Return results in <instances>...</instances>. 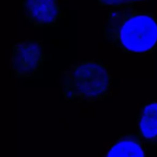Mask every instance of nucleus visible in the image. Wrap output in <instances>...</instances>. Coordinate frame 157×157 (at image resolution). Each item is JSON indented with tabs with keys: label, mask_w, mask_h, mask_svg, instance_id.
<instances>
[{
	"label": "nucleus",
	"mask_w": 157,
	"mask_h": 157,
	"mask_svg": "<svg viewBox=\"0 0 157 157\" xmlns=\"http://www.w3.org/2000/svg\"><path fill=\"white\" fill-rule=\"evenodd\" d=\"M63 97L73 103H94L109 95L112 75L100 61L82 60L61 72Z\"/></svg>",
	"instance_id": "f03ea898"
},
{
	"label": "nucleus",
	"mask_w": 157,
	"mask_h": 157,
	"mask_svg": "<svg viewBox=\"0 0 157 157\" xmlns=\"http://www.w3.org/2000/svg\"><path fill=\"white\" fill-rule=\"evenodd\" d=\"M141 138L135 135H122L110 145L101 157H145Z\"/></svg>",
	"instance_id": "39448f33"
},
{
	"label": "nucleus",
	"mask_w": 157,
	"mask_h": 157,
	"mask_svg": "<svg viewBox=\"0 0 157 157\" xmlns=\"http://www.w3.org/2000/svg\"><path fill=\"white\" fill-rule=\"evenodd\" d=\"M10 60L13 78H30L43 65V43L33 39L17 42L13 45Z\"/></svg>",
	"instance_id": "7ed1b4c3"
},
{
	"label": "nucleus",
	"mask_w": 157,
	"mask_h": 157,
	"mask_svg": "<svg viewBox=\"0 0 157 157\" xmlns=\"http://www.w3.org/2000/svg\"><path fill=\"white\" fill-rule=\"evenodd\" d=\"M102 35L117 50L145 54L157 45V20L143 10L115 8L108 12Z\"/></svg>",
	"instance_id": "f257e3e1"
},
{
	"label": "nucleus",
	"mask_w": 157,
	"mask_h": 157,
	"mask_svg": "<svg viewBox=\"0 0 157 157\" xmlns=\"http://www.w3.org/2000/svg\"><path fill=\"white\" fill-rule=\"evenodd\" d=\"M100 7H112V8H120L126 7L133 3L141 2L143 0H96Z\"/></svg>",
	"instance_id": "0eeeda50"
},
{
	"label": "nucleus",
	"mask_w": 157,
	"mask_h": 157,
	"mask_svg": "<svg viewBox=\"0 0 157 157\" xmlns=\"http://www.w3.org/2000/svg\"><path fill=\"white\" fill-rule=\"evenodd\" d=\"M138 127L142 141L157 145V101L143 105L138 118Z\"/></svg>",
	"instance_id": "423d86ee"
},
{
	"label": "nucleus",
	"mask_w": 157,
	"mask_h": 157,
	"mask_svg": "<svg viewBox=\"0 0 157 157\" xmlns=\"http://www.w3.org/2000/svg\"><path fill=\"white\" fill-rule=\"evenodd\" d=\"M24 17L35 26L53 25L60 16L59 0H23Z\"/></svg>",
	"instance_id": "20e7f679"
}]
</instances>
